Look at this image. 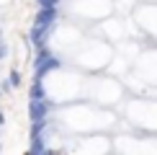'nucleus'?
Wrapping results in <instances>:
<instances>
[{"mask_svg":"<svg viewBox=\"0 0 157 155\" xmlns=\"http://www.w3.org/2000/svg\"><path fill=\"white\" fill-rule=\"evenodd\" d=\"M36 3H39V8H47V5H57L59 0H36Z\"/></svg>","mask_w":157,"mask_h":155,"instance_id":"obj_8","label":"nucleus"},{"mask_svg":"<svg viewBox=\"0 0 157 155\" xmlns=\"http://www.w3.org/2000/svg\"><path fill=\"white\" fill-rule=\"evenodd\" d=\"M8 80H10V85H13V88H18V85H21V73H18V70H13Z\"/></svg>","mask_w":157,"mask_h":155,"instance_id":"obj_7","label":"nucleus"},{"mask_svg":"<svg viewBox=\"0 0 157 155\" xmlns=\"http://www.w3.org/2000/svg\"><path fill=\"white\" fill-rule=\"evenodd\" d=\"M31 153H34V155L47 153V145H44V137H41V134H39V137H31Z\"/></svg>","mask_w":157,"mask_h":155,"instance_id":"obj_6","label":"nucleus"},{"mask_svg":"<svg viewBox=\"0 0 157 155\" xmlns=\"http://www.w3.org/2000/svg\"><path fill=\"white\" fill-rule=\"evenodd\" d=\"M5 124V116H3V111H0V127H3Z\"/></svg>","mask_w":157,"mask_h":155,"instance_id":"obj_9","label":"nucleus"},{"mask_svg":"<svg viewBox=\"0 0 157 155\" xmlns=\"http://www.w3.org/2000/svg\"><path fill=\"white\" fill-rule=\"evenodd\" d=\"M31 98H47V88H44L41 78H34L31 83Z\"/></svg>","mask_w":157,"mask_h":155,"instance_id":"obj_5","label":"nucleus"},{"mask_svg":"<svg viewBox=\"0 0 157 155\" xmlns=\"http://www.w3.org/2000/svg\"><path fill=\"white\" fill-rule=\"evenodd\" d=\"M59 67H62V62L57 60L47 47H41V49H39V54H36V60H34V78H44L47 73L59 70Z\"/></svg>","mask_w":157,"mask_h":155,"instance_id":"obj_1","label":"nucleus"},{"mask_svg":"<svg viewBox=\"0 0 157 155\" xmlns=\"http://www.w3.org/2000/svg\"><path fill=\"white\" fill-rule=\"evenodd\" d=\"M29 114H31V121H41V119H47V114H49V103H47V98H31V103H29Z\"/></svg>","mask_w":157,"mask_h":155,"instance_id":"obj_2","label":"nucleus"},{"mask_svg":"<svg viewBox=\"0 0 157 155\" xmlns=\"http://www.w3.org/2000/svg\"><path fill=\"white\" fill-rule=\"evenodd\" d=\"M57 5H47V8H39V13H36V18H34V23H41V26H52L57 21Z\"/></svg>","mask_w":157,"mask_h":155,"instance_id":"obj_4","label":"nucleus"},{"mask_svg":"<svg viewBox=\"0 0 157 155\" xmlns=\"http://www.w3.org/2000/svg\"><path fill=\"white\" fill-rule=\"evenodd\" d=\"M31 44H34L36 49L47 47V39H49V26H41V23H34V29H31Z\"/></svg>","mask_w":157,"mask_h":155,"instance_id":"obj_3","label":"nucleus"}]
</instances>
